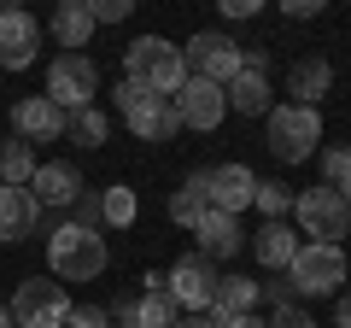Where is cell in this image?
Instances as JSON below:
<instances>
[{"label":"cell","instance_id":"obj_1","mask_svg":"<svg viewBox=\"0 0 351 328\" xmlns=\"http://www.w3.org/2000/svg\"><path fill=\"white\" fill-rule=\"evenodd\" d=\"M106 264H112V253H106L100 229L59 223L47 235V270H53V281H100Z\"/></svg>","mask_w":351,"mask_h":328},{"label":"cell","instance_id":"obj_2","mask_svg":"<svg viewBox=\"0 0 351 328\" xmlns=\"http://www.w3.org/2000/svg\"><path fill=\"white\" fill-rule=\"evenodd\" d=\"M123 76L141 82V89H152L158 100H170V94L188 82V59H182V47H176L170 36H135L129 53H123Z\"/></svg>","mask_w":351,"mask_h":328},{"label":"cell","instance_id":"obj_3","mask_svg":"<svg viewBox=\"0 0 351 328\" xmlns=\"http://www.w3.org/2000/svg\"><path fill=\"white\" fill-rule=\"evenodd\" d=\"M263 141L281 164H304L322 152V112L316 106H293V100H276V112L263 117Z\"/></svg>","mask_w":351,"mask_h":328},{"label":"cell","instance_id":"obj_4","mask_svg":"<svg viewBox=\"0 0 351 328\" xmlns=\"http://www.w3.org/2000/svg\"><path fill=\"white\" fill-rule=\"evenodd\" d=\"M287 288L299 299H339V288H346V246H311L304 240L299 258L287 264Z\"/></svg>","mask_w":351,"mask_h":328},{"label":"cell","instance_id":"obj_5","mask_svg":"<svg viewBox=\"0 0 351 328\" xmlns=\"http://www.w3.org/2000/svg\"><path fill=\"white\" fill-rule=\"evenodd\" d=\"M6 311H12V328H64L71 323V293L53 276H24Z\"/></svg>","mask_w":351,"mask_h":328},{"label":"cell","instance_id":"obj_6","mask_svg":"<svg viewBox=\"0 0 351 328\" xmlns=\"http://www.w3.org/2000/svg\"><path fill=\"white\" fill-rule=\"evenodd\" d=\"M293 217H299V235H311V246H339L351 229V211L339 200V188H304L293 194Z\"/></svg>","mask_w":351,"mask_h":328},{"label":"cell","instance_id":"obj_7","mask_svg":"<svg viewBox=\"0 0 351 328\" xmlns=\"http://www.w3.org/2000/svg\"><path fill=\"white\" fill-rule=\"evenodd\" d=\"M94 94H100V65L88 59V53H59V59L47 65V100L59 106L64 117L82 112V106H94Z\"/></svg>","mask_w":351,"mask_h":328},{"label":"cell","instance_id":"obj_8","mask_svg":"<svg viewBox=\"0 0 351 328\" xmlns=\"http://www.w3.org/2000/svg\"><path fill=\"white\" fill-rule=\"evenodd\" d=\"M182 59H188V76H199V82H217V89H223L228 76L240 71V41L223 36V30H199V36L182 47Z\"/></svg>","mask_w":351,"mask_h":328},{"label":"cell","instance_id":"obj_9","mask_svg":"<svg viewBox=\"0 0 351 328\" xmlns=\"http://www.w3.org/2000/svg\"><path fill=\"white\" fill-rule=\"evenodd\" d=\"M164 293L176 299V311L205 316V311H211V293H217V264H211V258H199V253H188L170 276H164Z\"/></svg>","mask_w":351,"mask_h":328},{"label":"cell","instance_id":"obj_10","mask_svg":"<svg viewBox=\"0 0 351 328\" xmlns=\"http://www.w3.org/2000/svg\"><path fill=\"white\" fill-rule=\"evenodd\" d=\"M170 106H176V117H182V129H217L228 117L223 89H217V82H199V76H188V82L170 94Z\"/></svg>","mask_w":351,"mask_h":328},{"label":"cell","instance_id":"obj_11","mask_svg":"<svg viewBox=\"0 0 351 328\" xmlns=\"http://www.w3.org/2000/svg\"><path fill=\"white\" fill-rule=\"evenodd\" d=\"M252 194H258V176H252L246 164H211L205 170V200H211V211L240 217L252 205Z\"/></svg>","mask_w":351,"mask_h":328},{"label":"cell","instance_id":"obj_12","mask_svg":"<svg viewBox=\"0 0 351 328\" xmlns=\"http://www.w3.org/2000/svg\"><path fill=\"white\" fill-rule=\"evenodd\" d=\"M36 53H41V24L29 12H6V6H0V65H6V71H29V65H36Z\"/></svg>","mask_w":351,"mask_h":328},{"label":"cell","instance_id":"obj_13","mask_svg":"<svg viewBox=\"0 0 351 328\" xmlns=\"http://www.w3.org/2000/svg\"><path fill=\"white\" fill-rule=\"evenodd\" d=\"M29 194H36V205L41 211H59V205H76L82 200V170L76 164H64V159H53V164H36V176H29Z\"/></svg>","mask_w":351,"mask_h":328},{"label":"cell","instance_id":"obj_14","mask_svg":"<svg viewBox=\"0 0 351 328\" xmlns=\"http://www.w3.org/2000/svg\"><path fill=\"white\" fill-rule=\"evenodd\" d=\"M12 129H18V141H59L64 135V112L47 100V94H29V100H18L12 106Z\"/></svg>","mask_w":351,"mask_h":328},{"label":"cell","instance_id":"obj_15","mask_svg":"<svg viewBox=\"0 0 351 328\" xmlns=\"http://www.w3.org/2000/svg\"><path fill=\"white\" fill-rule=\"evenodd\" d=\"M41 223V205L29 188H0V246H18V240H29Z\"/></svg>","mask_w":351,"mask_h":328},{"label":"cell","instance_id":"obj_16","mask_svg":"<svg viewBox=\"0 0 351 328\" xmlns=\"http://www.w3.org/2000/svg\"><path fill=\"white\" fill-rule=\"evenodd\" d=\"M223 100H228V112H240V117H269L276 112V89H269V76H252V71H234L223 82Z\"/></svg>","mask_w":351,"mask_h":328},{"label":"cell","instance_id":"obj_17","mask_svg":"<svg viewBox=\"0 0 351 328\" xmlns=\"http://www.w3.org/2000/svg\"><path fill=\"white\" fill-rule=\"evenodd\" d=\"M287 94H293V106H322L328 94H334V65H328L322 53L299 59V65L287 71Z\"/></svg>","mask_w":351,"mask_h":328},{"label":"cell","instance_id":"obj_18","mask_svg":"<svg viewBox=\"0 0 351 328\" xmlns=\"http://www.w3.org/2000/svg\"><path fill=\"white\" fill-rule=\"evenodd\" d=\"M193 235H199V258H234L240 246H246V235H240V217H228V211H205L199 223H193Z\"/></svg>","mask_w":351,"mask_h":328},{"label":"cell","instance_id":"obj_19","mask_svg":"<svg viewBox=\"0 0 351 328\" xmlns=\"http://www.w3.org/2000/svg\"><path fill=\"white\" fill-rule=\"evenodd\" d=\"M123 124H129V135H135V141H176V135H182V117H176V106L158 100V94H152V100H141L135 112L123 117Z\"/></svg>","mask_w":351,"mask_h":328},{"label":"cell","instance_id":"obj_20","mask_svg":"<svg viewBox=\"0 0 351 328\" xmlns=\"http://www.w3.org/2000/svg\"><path fill=\"white\" fill-rule=\"evenodd\" d=\"M258 299H263V288L258 281H246V276H217V293H211V323H228V316H252L258 311Z\"/></svg>","mask_w":351,"mask_h":328},{"label":"cell","instance_id":"obj_21","mask_svg":"<svg viewBox=\"0 0 351 328\" xmlns=\"http://www.w3.org/2000/svg\"><path fill=\"white\" fill-rule=\"evenodd\" d=\"M47 30H53V41H59L64 53H82L88 36H94V12H88V0H59L53 18H47Z\"/></svg>","mask_w":351,"mask_h":328},{"label":"cell","instance_id":"obj_22","mask_svg":"<svg viewBox=\"0 0 351 328\" xmlns=\"http://www.w3.org/2000/svg\"><path fill=\"white\" fill-rule=\"evenodd\" d=\"M299 246H304V240L293 235L287 223H263L258 235H252V258H258L263 270H287L293 258H299Z\"/></svg>","mask_w":351,"mask_h":328},{"label":"cell","instance_id":"obj_23","mask_svg":"<svg viewBox=\"0 0 351 328\" xmlns=\"http://www.w3.org/2000/svg\"><path fill=\"white\" fill-rule=\"evenodd\" d=\"M129 316H135V328H176L182 323V311H176V299L164 288H147L141 299H129Z\"/></svg>","mask_w":351,"mask_h":328},{"label":"cell","instance_id":"obj_24","mask_svg":"<svg viewBox=\"0 0 351 328\" xmlns=\"http://www.w3.org/2000/svg\"><path fill=\"white\" fill-rule=\"evenodd\" d=\"M36 147L29 141H0V188H29L36 176Z\"/></svg>","mask_w":351,"mask_h":328},{"label":"cell","instance_id":"obj_25","mask_svg":"<svg viewBox=\"0 0 351 328\" xmlns=\"http://www.w3.org/2000/svg\"><path fill=\"white\" fill-rule=\"evenodd\" d=\"M211 211V200H205V170H193L182 188L170 194V223H182V229H193L199 217Z\"/></svg>","mask_w":351,"mask_h":328},{"label":"cell","instance_id":"obj_26","mask_svg":"<svg viewBox=\"0 0 351 328\" xmlns=\"http://www.w3.org/2000/svg\"><path fill=\"white\" fill-rule=\"evenodd\" d=\"M64 135H71L76 147H106V135H112V117H106L100 106H82V112L64 117Z\"/></svg>","mask_w":351,"mask_h":328},{"label":"cell","instance_id":"obj_27","mask_svg":"<svg viewBox=\"0 0 351 328\" xmlns=\"http://www.w3.org/2000/svg\"><path fill=\"white\" fill-rule=\"evenodd\" d=\"M135 211H141V200H135V188H123V182L100 194V223H112V229H129V223H135Z\"/></svg>","mask_w":351,"mask_h":328},{"label":"cell","instance_id":"obj_28","mask_svg":"<svg viewBox=\"0 0 351 328\" xmlns=\"http://www.w3.org/2000/svg\"><path fill=\"white\" fill-rule=\"evenodd\" d=\"M252 205L263 211V223H281V217L293 211V188H287V182H263V176H258V194H252Z\"/></svg>","mask_w":351,"mask_h":328},{"label":"cell","instance_id":"obj_29","mask_svg":"<svg viewBox=\"0 0 351 328\" xmlns=\"http://www.w3.org/2000/svg\"><path fill=\"white\" fill-rule=\"evenodd\" d=\"M316 159H322V182L328 188H346L351 182V147H322Z\"/></svg>","mask_w":351,"mask_h":328},{"label":"cell","instance_id":"obj_30","mask_svg":"<svg viewBox=\"0 0 351 328\" xmlns=\"http://www.w3.org/2000/svg\"><path fill=\"white\" fill-rule=\"evenodd\" d=\"M141 100H152V89H141V82H129V76H123V82L112 89V106H117V117H129V112H135Z\"/></svg>","mask_w":351,"mask_h":328},{"label":"cell","instance_id":"obj_31","mask_svg":"<svg viewBox=\"0 0 351 328\" xmlns=\"http://www.w3.org/2000/svg\"><path fill=\"white\" fill-rule=\"evenodd\" d=\"M88 12H94V24H123L135 12V0H88Z\"/></svg>","mask_w":351,"mask_h":328},{"label":"cell","instance_id":"obj_32","mask_svg":"<svg viewBox=\"0 0 351 328\" xmlns=\"http://www.w3.org/2000/svg\"><path fill=\"white\" fill-rule=\"evenodd\" d=\"M64 328H112V311L106 305H71V323Z\"/></svg>","mask_w":351,"mask_h":328},{"label":"cell","instance_id":"obj_33","mask_svg":"<svg viewBox=\"0 0 351 328\" xmlns=\"http://www.w3.org/2000/svg\"><path fill=\"white\" fill-rule=\"evenodd\" d=\"M269 328H322L304 305H276V316H269Z\"/></svg>","mask_w":351,"mask_h":328},{"label":"cell","instance_id":"obj_34","mask_svg":"<svg viewBox=\"0 0 351 328\" xmlns=\"http://www.w3.org/2000/svg\"><path fill=\"white\" fill-rule=\"evenodd\" d=\"M281 18L287 24H311V18H322V0H281Z\"/></svg>","mask_w":351,"mask_h":328},{"label":"cell","instance_id":"obj_35","mask_svg":"<svg viewBox=\"0 0 351 328\" xmlns=\"http://www.w3.org/2000/svg\"><path fill=\"white\" fill-rule=\"evenodd\" d=\"M263 6L258 0H223V18H258Z\"/></svg>","mask_w":351,"mask_h":328},{"label":"cell","instance_id":"obj_36","mask_svg":"<svg viewBox=\"0 0 351 328\" xmlns=\"http://www.w3.org/2000/svg\"><path fill=\"white\" fill-rule=\"evenodd\" d=\"M217 328H269V323H263V316L252 311V316H228V323H217Z\"/></svg>","mask_w":351,"mask_h":328},{"label":"cell","instance_id":"obj_37","mask_svg":"<svg viewBox=\"0 0 351 328\" xmlns=\"http://www.w3.org/2000/svg\"><path fill=\"white\" fill-rule=\"evenodd\" d=\"M334 328H351V293H339V305H334Z\"/></svg>","mask_w":351,"mask_h":328},{"label":"cell","instance_id":"obj_38","mask_svg":"<svg viewBox=\"0 0 351 328\" xmlns=\"http://www.w3.org/2000/svg\"><path fill=\"white\" fill-rule=\"evenodd\" d=\"M176 328H217V323H211V316H182Z\"/></svg>","mask_w":351,"mask_h":328},{"label":"cell","instance_id":"obj_39","mask_svg":"<svg viewBox=\"0 0 351 328\" xmlns=\"http://www.w3.org/2000/svg\"><path fill=\"white\" fill-rule=\"evenodd\" d=\"M0 328H12V311H6V305H0Z\"/></svg>","mask_w":351,"mask_h":328},{"label":"cell","instance_id":"obj_40","mask_svg":"<svg viewBox=\"0 0 351 328\" xmlns=\"http://www.w3.org/2000/svg\"><path fill=\"white\" fill-rule=\"evenodd\" d=\"M339 200H346V211H351V182H346V188H339Z\"/></svg>","mask_w":351,"mask_h":328}]
</instances>
